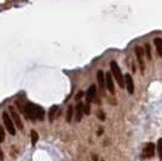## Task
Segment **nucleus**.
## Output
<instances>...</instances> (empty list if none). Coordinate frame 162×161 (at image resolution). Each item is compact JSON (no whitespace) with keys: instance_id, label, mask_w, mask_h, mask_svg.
I'll use <instances>...</instances> for the list:
<instances>
[{"instance_id":"aec40b11","label":"nucleus","mask_w":162,"mask_h":161,"mask_svg":"<svg viewBox=\"0 0 162 161\" xmlns=\"http://www.w3.org/2000/svg\"><path fill=\"white\" fill-rule=\"evenodd\" d=\"M82 96H84V92H82V91H81V92H79V93H78V95H76V97H75V99H76V100H80V98H81V97H82Z\"/></svg>"},{"instance_id":"2eb2a0df","label":"nucleus","mask_w":162,"mask_h":161,"mask_svg":"<svg viewBox=\"0 0 162 161\" xmlns=\"http://www.w3.org/2000/svg\"><path fill=\"white\" fill-rule=\"evenodd\" d=\"M157 150H159L160 160L162 161V138H160V139L157 140Z\"/></svg>"},{"instance_id":"0eeeda50","label":"nucleus","mask_w":162,"mask_h":161,"mask_svg":"<svg viewBox=\"0 0 162 161\" xmlns=\"http://www.w3.org/2000/svg\"><path fill=\"white\" fill-rule=\"evenodd\" d=\"M125 85L127 87V91L130 95H132V93L134 92V83H133V79L130 74H126L125 75Z\"/></svg>"},{"instance_id":"9b49d317","label":"nucleus","mask_w":162,"mask_h":161,"mask_svg":"<svg viewBox=\"0 0 162 161\" xmlns=\"http://www.w3.org/2000/svg\"><path fill=\"white\" fill-rule=\"evenodd\" d=\"M154 44H155V46H156L157 53L160 55V57L162 58V39H160V38L154 39Z\"/></svg>"},{"instance_id":"423d86ee","label":"nucleus","mask_w":162,"mask_h":161,"mask_svg":"<svg viewBox=\"0 0 162 161\" xmlns=\"http://www.w3.org/2000/svg\"><path fill=\"white\" fill-rule=\"evenodd\" d=\"M136 56H137V59L139 62V65H140V70L141 73H144V59H143V56H144V52H143V49H140L139 46H136Z\"/></svg>"},{"instance_id":"6ab92c4d","label":"nucleus","mask_w":162,"mask_h":161,"mask_svg":"<svg viewBox=\"0 0 162 161\" xmlns=\"http://www.w3.org/2000/svg\"><path fill=\"white\" fill-rule=\"evenodd\" d=\"M5 139V132H4V127H0V142H4Z\"/></svg>"},{"instance_id":"412c9836","label":"nucleus","mask_w":162,"mask_h":161,"mask_svg":"<svg viewBox=\"0 0 162 161\" xmlns=\"http://www.w3.org/2000/svg\"><path fill=\"white\" fill-rule=\"evenodd\" d=\"M98 118H99L100 120H104V119H105L104 114H103V113H99V111H98Z\"/></svg>"},{"instance_id":"4468645a","label":"nucleus","mask_w":162,"mask_h":161,"mask_svg":"<svg viewBox=\"0 0 162 161\" xmlns=\"http://www.w3.org/2000/svg\"><path fill=\"white\" fill-rule=\"evenodd\" d=\"M73 113H74L73 107H69V108H68V111H67V122H70V121H71Z\"/></svg>"},{"instance_id":"f03ea898","label":"nucleus","mask_w":162,"mask_h":161,"mask_svg":"<svg viewBox=\"0 0 162 161\" xmlns=\"http://www.w3.org/2000/svg\"><path fill=\"white\" fill-rule=\"evenodd\" d=\"M110 67H111V72L114 74V78L116 79V81L119 83L120 87H125V76L122 75V73H121V69H120V67L117 65V63L116 62H111Z\"/></svg>"},{"instance_id":"f8f14e48","label":"nucleus","mask_w":162,"mask_h":161,"mask_svg":"<svg viewBox=\"0 0 162 161\" xmlns=\"http://www.w3.org/2000/svg\"><path fill=\"white\" fill-rule=\"evenodd\" d=\"M97 78H98V83L100 85V87L102 89H104V86H105V78H104V73L102 70H98L97 73Z\"/></svg>"},{"instance_id":"9d476101","label":"nucleus","mask_w":162,"mask_h":161,"mask_svg":"<svg viewBox=\"0 0 162 161\" xmlns=\"http://www.w3.org/2000/svg\"><path fill=\"white\" fill-rule=\"evenodd\" d=\"M82 113H84V104L82 103H78L76 105V121H80L82 118Z\"/></svg>"},{"instance_id":"7ed1b4c3","label":"nucleus","mask_w":162,"mask_h":161,"mask_svg":"<svg viewBox=\"0 0 162 161\" xmlns=\"http://www.w3.org/2000/svg\"><path fill=\"white\" fill-rule=\"evenodd\" d=\"M3 120H4V124H5V127L6 130L9 131L10 135L15 136L16 135V129H15V122L12 121V119L9 116L8 113H3Z\"/></svg>"},{"instance_id":"dca6fc26","label":"nucleus","mask_w":162,"mask_h":161,"mask_svg":"<svg viewBox=\"0 0 162 161\" xmlns=\"http://www.w3.org/2000/svg\"><path fill=\"white\" fill-rule=\"evenodd\" d=\"M57 109H58V107H57V105H53L52 109L50 110V121H52V120L55 119V114H56Z\"/></svg>"},{"instance_id":"f257e3e1","label":"nucleus","mask_w":162,"mask_h":161,"mask_svg":"<svg viewBox=\"0 0 162 161\" xmlns=\"http://www.w3.org/2000/svg\"><path fill=\"white\" fill-rule=\"evenodd\" d=\"M24 115L27 119H30L33 121H35V120H44L45 111L43 109V107L28 102L24 105Z\"/></svg>"},{"instance_id":"f3484780","label":"nucleus","mask_w":162,"mask_h":161,"mask_svg":"<svg viewBox=\"0 0 162 161\" xmlns=\"http://www.w3.org/2000/svg\"><path fill=\"white\" fill-rule=\"evenodd\" d=\"M145 52H146V57L148 59H151V52H150V46L149 45H145Z\"/></svg>"},{"instance_id":"39448f33","label":"nucleus","mask_w":162,"mask_h":161,"mask_svg":"<svg viewBox=\"0 0 162 161\" xmlns=\"http://www.w3.org/2000/svg\"><path fill=\"white\" fill-rule=\"evenodd\" d=\"M155 154V145L152 143H148L145 147H144V150H143V156L145 159H150L154 156Z\"/></svg>"},{"instance_id":"6e6552de","label":"nucleus","mask_w":162,"mask_h":161,"mask_svg":"<svg viewBox=\"0 0 162 161\" xmlns=\"http://www.w3.org/2000/svg\"><path fill=\"white\" fill-rule=\"evenodd\" d=\"M105 85L108 87V90L110 91V93L115 92V89H114V81H113V76L110 73H106L105 74Z\"/></svg>"},{"instance_id":"20e7f679","label":"nucleus","mask_w":162,"mask_h":161,"mask_svg":"<svg viewBox=\"0 0 162 161\" xmlns=\"http://www.w3.org/2000/svg\"><path fill=\"white\" fill-rule=\"evenodd\" d=\"M10 113H11V116H12V121L15 122V126H17V129L22 130L23 125H22V121H21V118H19V115L16 113V110L13 109L12 107H10Z\"/></svg>"},{"instance_id":"ddd939ff","label":"nucleus","mask_w":162,"mask_h":161,"mask_svg":"<svg viewBox=\"0 0 162 161\" xmlns=\"http://www.w3.org/2000/svg\"><path fill=\"white\" fill-rule=\"evenodd\" d=\"M30 136H32V144H33V145H35V144H36V142H38V139H39L38 132L33 130V131L30 132Z\"/></svg>"},{"instance_id":"1a4fd4ad","label":"nucleus","mask_w":162,"mask_h":161,"mask_svg":"<svg viewBox=\"0 0 162 161\" xmlns=\"http://www.w3.org/2000/svg\"><path fill=\"white\" fill-rule=\"evenodd\" d=\"M96 91H97V89H96V86L94 85H92L89 90H87V93H86V99H87V103H90L91 100H93L94 99V97H96Z\"/></svg>"},{"instance_id":"a211bd4d","label":"nucleus","mask_w":162,"mask_h":161,"mask_svg":"<svg viewBox=\"0 0 162 161\" xmlns=\"http://www.w3.org/2000/svg\"><path fill=\"white\" fill-rule=\"evenodd\" d=\"M84 113L86 114V115H89V114L91 113V109H90V103H86L84 105Z\"/></svg>"},{"instance_id":"4be33fe9","label":"nucleus","mask_w":162,"mask_h":161,"mask_svg":"<svg viewBox=\"0 0 162 161\" xmlns=\"http://www.w3.org/2000/svg\"><path fill=\"white\" fill-rule=\"evenodd\" d=\"M3 159H4V154H3L1 149H0V161H3Z\"/></svg>"}]
</instances>
